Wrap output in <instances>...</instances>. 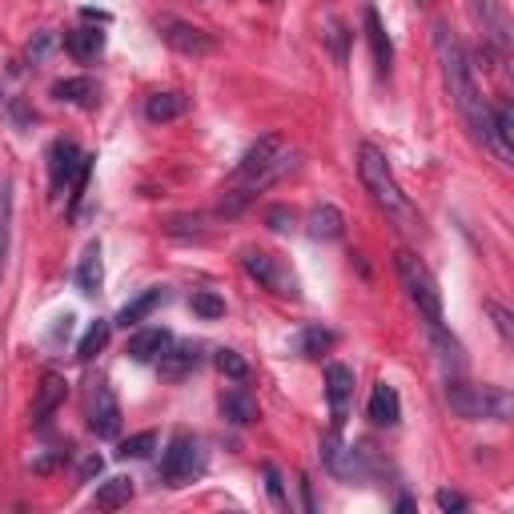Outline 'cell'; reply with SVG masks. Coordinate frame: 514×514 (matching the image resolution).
I'll return each instance as SVG.
<instances>
[{
	"instance_id": "6da1fadb",
	"label": "cell",
	"mask_w": 514,
	"mask_h": 514,
	"mask_svg": "<svg viewBox=\"0 0 514 514\" xmlns=\"http://www.w3.org/2000/svg\"><path fill=\"white\" fill-rule=\"evenodd\" d=\"M434 57H438V65H442L446 93H450L454 109L462 113L466 129H470L482 145H490V105L482 101V89H478V81H474V65H470L462 41H458L446 25H434Z\"/></svg>"
},
{
	"instance_id": "7a4b0ae2",
	"label": "cell",
	"mask_w": 514,
	"mask_h": 514,
	"mask_svg": "<svg viewBox=\"0 0 514 514\" xmlns=\"http://www.w3.org/2000/svg\"><path fill=\"white\" fill-rule=\"evenodd\" d=\"M294 169V149L282 137H262L245 149V157L233 169L229 189L221 193V213H241L257 193L270 189L278 177Z\"/></svg>"
},
{
	"instance_id": "3957f363",
	"label": "cell",
	"mask_w": 514,
	"mask_h": 514,
	"mask_svg": "<svg viewBox=\"0 0 514 514\" xmlns=\"http://www.w3.org/2000/svg\"><path fill=\"white\" fill-rule=\"evenodd\" d=\"M358 173H362V185L370 189L374 205H378L402 233H422V217H418V209L410 205V197L402 193V185L394 181L390 161H386V153H382L378 145H362V149H358Z\"/></svg>"
},
{
	"instance_id": "277c9868",
	"label": "cell",
	"mask_w": 514,
	"mask_h": 514,
	"mask_svg": "<svg viewBox=\"0 0 514 514\" xmlns=\"http://www.w3.org/2000/svg\"><path fill=\"white\" fill-rule=\"evenodd\" d=\"M446 402L458 418H490V422H506L510 418V394L498 386H470L458 378H446Z\"/></svg>"
},
{
	"instance_id": "5b68a950",
	"label": "cell",
	"mask_w": 514,
	"mask_h": 514,
	"mask_svg": "<svg viewBox=\"0 0 514 514\" xmlns=\"http://www.w3.org/2000/svg\"><path fill=\"white\" fill-rule=\"evenodd\" d=\"M394 266H398V278H402L406 298L418 306V314L426 318V326H430V330L442 326V294H438V282H434V274L426 270V262H422L418 253H410V249H398Z\"/></svg>"
},
{
	"instance_id": "8992f818",
	"label": "cell",
	"mask_w": 514,
	"mask_h": 514,
	"mask_svg": "<svg viewBox=\"0 0 514 514\" xmlns=\"http://www.w3.org/2000/svg\"><path fill=\"white\" fill-rule=\"evenodd\" d=\"M89 169H93V157H85L73 141H53L49 145V181L57 193H69V205L77 209L85 185H89Z\"/></svg>"
},
{
	"instance_id": "52a82bcc",
	"label": "cell",
	"mask_w": 514,
	"mask_h": 514,
	"mask_svg": "<svg viewBox=\"0 0 514 514\" xmlns=\"http://www.w3.org/2000/svg\"><path fill=\"white\" fill-rule=\"evenodd\" d=\"M241 270L257 282V286H266L270 294H278V298H290V302H298L302 298V282H298V274L282 262L278 253H266V249H241Z\"/></svg>"
},
{
	"instance_id": "ba28073f",
	"label": "cell",
	"mask_w": 514,
	"mask_h": 514,
	"mask_svg": "<svg viewBox=\"0 0 514 514\" xmlns=\"http://www.w3.org/2000/svg\"><path fill=\"white\" fill-rule=\"evenodd\" d=\"M201 470H205V450H201V442H197L193 434L177 430V434L169 438L165 454H161V478H165L169 486H185V482H193Z\"/></svg>"
},
{
	"instance_id": "9c48e42d",
	"label": "cell",
	"mask_w": 514,
	"mask_h": 514,
	"mask_svg": "<svg viewBox=\"0 0 514 514\" xmlns=\"http://www.w3.org/2000/svg\"><path fill=\"white\" fill-rule=\"evenodd\" d=\"M322 462L330 466V474H338L346 482H370L374 478V466H378L374 454H370V446H346L338 438V430L322 438Z\"/></svg>"
},
{
	"instance_id": "30bf717a",
	"label": "cell",
	"mask_w": 514,
	"mask_h": 514,
	"mask_svg": "<svg viewBox=\"0 0 514 514\" xmlns=\"http://www.w3.org/2000/svg\"><path fill=\"white\" fill-rule=\"evenodd\" d=\"M153 29H157V37L173 49V53H181V57H209V53H217V41H213V33H205V29H197V25H189V21H181V17H157L153 21Z\"/></svg>"
},
{
	"instance_id": "8fae6325",
	"label": "cell",
	"mask_w": 514,
	"mask_h": 514,
	"mask_svg": "<svg viewBox=\"0 0 514 514\" xmlns=\"http://www.w3.org/2000/svg\"><path fill=\"white\" fill-rule=\"evenodd\" d=\"M89 426H93L97 438H117L121 434V402H117V394L105 378L89 386Z\"/></svg>"
},
{
	"instance_id": "7c38bea8",
	"label": "cell",
	"mask_w": 514,
	"mask_h": 514,
	"mask_svg": "<svg viewBox=\"0 0 514 514\" xmlns=\"http://www.w3.org/2000/svg\"><path fill=\"white\" fill-rule=\"evenodd\" d=\"M326 398H330V422H334V430H342L350 418V406H354V370L350 366H342V362L326 366Z\"/></svg>"
},
{
	"instance_id": "4fadbf2b",
	"label": "cell",
	"mask_w": 514,
	"mask_h": 514,
	"mask_svg": "<svg viewBox=\"0 0 514 514\" xmlns=\"http://www.w3.org/2000/svg\"><path fill=\"white\" fill-rule=\"evenodd\" d=\"M362 25H366V45H370V53H374L378 77H390V65H394V45H390L386 25H382V17H378V9H374V5H366V9H362Z\"/></svg>"
},
{
	"instance_id": "5bb4252c",
	"label": "cell",
	"mask_w": 514,
	"mask_h": 514,
	"mask_svg": "<svg viewBox=\"0 0 514 514\" xmlns=\"http://www.w3.org/2000/svg\"><path fill=\"white\" fill-rule=\"evenodd\" d=\"M470 13H474L482 37H486L494 49H506V45H510V37H506V33H510V29H506V13H502L498 0H470Z\"/></svg>"
},
{
	"instance_id": "9a60e30c",
	"label": "cell",
	"mask_w": 514,
	"mask_h": 514,
	"mask_svg": "<svg viewBox=\"0 0 514 514\" xmlns=\"http://www.w3.org/2000/svg\"><path fill=\"white\" fill-rule=\"evenodd\" d=\"M490 149L498 153L502 165L514 161V113H510L506 101L490 109Z\"/></svg>"
},
{
	"instance_id": "2e32d148",
	"label": "cell",
	"mask_w": 514,
	"mask_h": 514,
	"mask_svg": "<svg viewBox=\"0 0 514 514\" xmlns=\"http://www.w3.org/2000/svg\"><path fill=\"white\" fill-rule=\"evenodd\" d=\"M165 302H169V290H165V286H153V290L137 294L133 302H125V306L117 310V318H113V322H117V326H125V330H129V326H141V322H145L153 310H161Z\"/></svg>"
},
{
	"instance_id": "e0dca14e",
	"label": "cell",
	"mask_w": 514,
	"mask_h": 514,
	"mask_svg": "<svg viewBox=\"0 0 514 514\" xmlns=\"http://www.w3.org/2000/svg\"><path fill=\"white\" fill-rule=\"evenodd\" d=\"M169 346H173V334L161 330V326H149V330H137V334L129 338V350H125V354H129L133 362H145V366H149V362H157Z\"/></svg>"
},
{
	"instance_id": "ac0fdd59",
	"label": "cell",
	"mask_w": 514,
	"mask_h": 514,
	"mask_svg": "<svg viewBox=\"0 0 514 514\" xmlns=\"http://www.w3.org/2000/svg\"><path fill=\"white\" fill-rule=\"evenodd\" d=\"M69 394V382L61 374H45L41 378V390H37V402H33V426H49V418L57 414V406L65 402Z\"/></svg>"
},
{
	"instance_id": "d6986e66",
	"label": "cell",
	"mask_w": 514,
	"mask_h": 514,
	"mask_svg": "<svg viewBox=\"0 0 514 514\" xmlns=\"http://www.w3.org/2000/svg\"><path fill=\"white\" fill-rule=\"evenodd\" d=\"M366 414H370V422L374 426H398L402 422V402H398V390L390 386V382H378L374 390H370V406H366Z\"/></svg>"
},
{
	"instance_id": "ffe728a7",
	"label": "cell",
	"mask_w": 514,
	"mask_h": 514,
	"mask_svg": "<svg viewBox=\"0 0 514 514\" xmlns=\"http://www.w3.org/2000/svg\"><path fill=\"white\" fill-rule=\"evenodd\" d=\"M105 282V262H101V241H89L85 253H81V262H77V290L85 298H93Z\"/></svg>"
},
{
	"instance_id": "44dd1931",
	"label": "cell",
	"mask_w": 514,
	"mask_h": 514,
	"mask_svg": "<svg viewBox=\"0 0 514 514\" xmlns=\"http://www.w3.org/2000/svg\"><path fill=\"white\" fill-rule=\"evenodd\" d=\"M65 53H69L73 61L89 65V61H97V57L105 53V33H101V29H69V33H65Z\"/></svg>"
},
{
	"instance_id": "7402d4cb",
	"label": "cell",
	"mask_w": 514,
	"mask_h": 514,
	"mask_svg": "<svg viewBox=\"0 0 514 514\" xmlns=\"http://www.w3.org/2000/svg\"><path fill=\"white\" fill-rule=\"evenodd\" d=\"M185 113H189V97H185V93H177V89H169V93H153V97L145 101V117H149L153 125L177 121V117H185Z\"/></svg>"
},
{
	"instance_id": "603a6c76",
	"label": "cell",
	"mask_w": 514,
	"mask_h": 514,
	"mask_svg": "<svg viewBox=\"0 0 514 514\" xmlns=\"http://www.w3.org/2000/svg\"><path fill=\"white\" fill-rule=\"evenodd\" d=\"M53 97L65 101V105H77V109H93L97 97H101V89L89 77H69V81H57L53 85Z\"/></svg>"
},
{
	"instance_id": "cb8c5ba5",
	"label": "cell",
	"mask_w": 514,
	"mask_h": 514,
	"mask_svg": "<svg viewBox=\"0 0 514 514\" xmlns=\"http://www.w3.org/2000/svg\"><path fill=\"white\" fill-rule=\"evenodd\" d=\"M342 229H346L342 209H334V205H318V209H310V237H314V241H338V237H342Z\"/></svg>"
},
{
	"instance_id": "d4e9b609",
	"label": "cell",
	"mask_w": 514,
	"mask_h": 514,
	"mask_svg": "<svg viewBox=\"0 0 514 514\" xmlns=\"http://www.w3.org/2000/svg\"><path fill=\"white\" fill-rule=\"evenodd\" d=\"M197 362H201V350L197 346H169L161 358H157V366H161V374L165 378H185L189 370H197Z\"/></svg>"
},
{
	"instance_id": "484cf974",
	"label": "cell",
	"mask_w": 514,
	"mask_h": 514,
	"mask_svg": "<svg viewBox=\"0 0 514 514\" xmlns=\"http://www.w3.org/2000/svg\"><path fill=\"white\" fill-rule=\"evenodd\" d=\"M9 233H13V181L0 177V278L9 262Z\"/></svg>"
},
{
	"instance_id": "4316f807",
	"label": "cell",
	"mask_w": 514,
	"mask_h": 514,
	"mask_svg": "<svg viewBox=\"0 0 514 514\" xmlns=\"http://www.w3.org/2000/svg\"><path fill=\"white\" fill-rule=\"evenodd\" d=\"M129 498H133V478H109L93 494L97 510H121V506H129Z\"/></svg>"
},
{
	"instance_id": "83f0119b",
	"label": "cell",
	"mask_w": 514,
	"mask_h": 514,
	"mask_svg": "<svg viewBox=\"0 0 514 514\" xmlns=\"http://www.w3.org/2000/svg\"><path fill=\"white\" fill-rule=\"evenodd\" d=\"M109 334H113V322L97 318V322L85 330V338H81V346H77V358H81V362H93V358L109 346Z\"/></svg>"
},
{
	"instance_id": "f1b7e54d",
	"label": "cell",
	"mask_w": 514,
	"mask_h": 514,
	"mask_svg": "<svg viewBox=\"0 0 514 514\" xmlns=\"http://www.w3.org/2000/svg\"><path fill=\"white\" fill-rule=\"evenodd\" d=\"M221 414H225L229 422H237V426H249V422L257 418V402H253L249 394H241V390H229V394L221 398Z\"/></svg>"
},
{
	"instance_id": "f546056e",
	"label": "cell",
	"mask_w": 514,
	"mask_h": 514,
	"mask_svg": "<svg viewBox=\"0 0 514 514\" xmlns=\"http://www.w3.org/2000/svg\"><path fill=\"white\" fill-rule=\"evenodd\" d=\"M334 342H338L334 330L310 326V330H302V338H298V354H302V358H322L326 350H334Z\"/></svg>"
},
{
	"instance_id": "4dcf8cb0",
	"label": "cell",
	"mask_w": 514,
	"mask_h": 514,
	"mask_svg": "<svg viewBox=\"0 0 514 514\" xmlns=\"http://www.w3.org/2000/svg\"><path fill=\"white\" fill-rule=\"evenodd\" d=\"M153 450H157V434H153V430H141V434H133V438L121 442L117 458H125V462H129V458H149Z\"/></svg>"
},
{
	"instance_id": "1f68e13d",
	"label": "cell",
	"mask_w": 514,
	"mask_h": 514,
	"mask_svg": "<svg viewBox=\"0 0 514 514\" xmlns=\"http://www.w3.org/2000/svg\"><path fill=\"white\" fill-rule=\"evenodd\" d=\"M189 310L197 314V318H225V302L217 298V294H209V290H193V298H189Z\"/></svg>"
},
{
	"instance_id": "d6a6232c",
	"label": "cell",
	"mask_w": 514,
	"mask_h": 514,
	"mask_svg": "<svg viewBox=\"0 0 514 514\" xmlns=\"http://www.w3.org/2000/svg\"><path fill=\"white\" fill-rule=\"evenodd\" d=\"M217 370H221L225 378H233V382H245V378H249V362H245L237 350H217Z\"/></svg>"
},
{
	"instance_id": "836d02e7",
	"label": "cell",
	"mask_w": 514,
	"mask_h": 514,
	"mask_svg": "<svg viewBox=\"0 0 514 514\" xmlns=\"http://www.w3.org/2000/svg\"><path fill=\"white\" fill-rule=\"evenodd\" d=\"M173 237H185V233H193V237H201L205 233V217L201 213H193V217H169V225H165Z\"/></svg>"
},
{
	"instance_id": "e575fe53",
	"label": "cell",
	"mask_w": 514,
	"mask_h": 514,
	"mask_svg": "<svg viewBox=\"0 0 514 514\" xmlns=\"http://www.w3.org/2000/svg\"><path fill=\"white\" fill-rule=\"evenodd\" d=\"M266 225H270L274 233H290V229H294V209H290V205L266 209Z\"/></svg>"
},
{
	"instance_id": "d590c367",
	"label": "cell",
	"mask_w": 514,
	"mask_h": 514,
	"mask_svg": "<svg viewBox=\"0 0 514 514\" xmlns=\"http://www.w3.org/2000/svg\"><path fill=\"white\" fill-rule=\"evenodd\" d=\"M326 37H330V45H334V57L346 61V29H342V21H330V25H326Z\"/></svg>"
},
{
	"instance_id": "8d00e7d4",
	"label": "cell",
	"mask_w": 514,
	"mask_h": 514,
	"mask_svg": "<svg viewBox=\"0 0 514 514\" xmlns=\"http://www.w3.org/2000/svg\"><path fill=\"white\" fill-rule=\"evenodd\" d=\"M266 486H270V498L282 506V502H286V490H282V474H278V466H266Z\"/></svg>"
},
{
	"instance_id": "74e56055",
	"label": "cell",
	"mask_w": 514,
	"mask_h": 514,
	"mask_svg": "<svg viewBox=\"0 0 514 514\" xmlns=\"http://www.w3.org/2000/svg\"><path fill=\"white\" fill-rule=\"evenodd\" d=\"M434 502H438L442 510H466V506H470V502H466L462 494H454V490H438V494H434Z\"/></svg>"
},
{
	"instance_id": "f35d334b",
	"label": "cell",
	"mask_w": 514,
	"mask_h": 514,
	"mask_svg": "<svg viewBox=\"0 0 514 514\" xmlns=\"http://www.w3.org/2000/svg\"><path fill=\"white\" fill-rule=\"evenodd\" d=\"M486 310H490V318H494V326H498V334H502V338L510 342V314H506L502 306H494V302H490Z\"/></svg>"
},
{
	"instance_id": "ab89813d",
	"label": "cell",
	"mask_w": 514,
	"mask_h": 514,
	"mask_svg": "<svg viewBox=\"0 0 514 514\" xmlns=\"http://www.w3.org/2000/svg\"><path fill=\"white\" fill-rule=\"evenodd\" d=\"M81 474H85V478L101 474V458H97V454H93V458H85V462H81Z\"/></svg>"
},
{
	"instance_id": "60d3db41",
	"label": "cell",
	"mask_w": 514,
	"mask_h": 514,
	"mask_svg": "<svg viewBox=\"0 0 514 514\" xmlns=\"http://www.w3.org/2000/svg\"><path fill=\"white\" fill-rule=\"evenodd\" d=\"M418 5H430V0H418Z\"/></svg>"
}]
</instances>
